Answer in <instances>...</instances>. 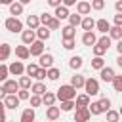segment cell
<instances>
[{"label":"cell","mask_w":122,"mask_h":122,"mask_svg":"<svg viewBox=\"0 0 122 122\" xmlns=\"http://www.w3.org/2000/svg\"><path fill=\"white\" fill-rule=\"evenodd\" d=\"M42 97V105H46V107H51V105H55V93L53 92H46L44 95H40Z\"/></svg>","instance_id":"4316f807"},{"label":"cell","mask_w":122,"mask_h":122,"mask_svg":"<svg viewBox=\"0 0 122 122\" xmlns=\"http://www.w3.org/2000/svg\"><path fill=\"white\" fill-rule=\"evenodd\" d=\"M95 29H97L101 34H107L109 29H111V23H109L107 19H97V21H95Z\"/></svg>","instance_id":"603a6c76"},{"label":"cell","mask_w":122,"mask_h":122,"mask_svg":"<svg viewBox=\"0 0 122 122\" xmlns=\"http://www.w3.org/2000/svg\"><path fill=\"white\" fill-rule=\"evenodd\" d=\"M84 80H86V78H84L82 74L74 72V74L71 76V86H72L74 90H78V88H82V86H84Z\"/></svg>","instance_id":"484cf974"},{"label":"cell","mask_w":122,"mask_h":122,"mask_svg":"<svg viewBox=\"0 0 122 122\" xmlns=\"http://www.w3.org/2000/svg\"><path fill=\"white\" fill-rule=\"evenodd\" d=\"M76 2H78V0H61V6L71 8V6H76Z\"/></svg>","instance_id":"816d5d0a"},{"label":"cell","mask_w":122,"mask_h":122,"mask_svg":"<svg viewBox=\"0 0 122 122\" xmlns=\"http://www.w3.org/2000/svg\"><path fill=\"white\" fill-rule=\"evenodd\" d=\"M29 92H32V95H44L48 92V88H46L44 82H34V84H30Z\"/></svg>","instance_id":"2e32d148"},{"label":"cell","mask_w":122,"mask_h":122,"mask_svg":"<svg viewBox=\"0 0 122 122\" xmlns=\"http://www.w3.org/2000/svg\"><path fill=\"white\" fill-rule=\"evenodd\" d=\"M29 53H30V57H40V55L44 53V42L34 40V42L29 46Z\"/></svg>","instance_id":"52a82bcc"},{"label":"cell","mask_w":122,"mask_h":122,"mask_svg":"<svg viewBox=\"0 0 122 122\" xmlns=\"http://www.w3.org/2000/svg\"><path fill=\"white\" fill-rule=\"evenodd\" d=\"M53 122H57V120H53Z\"/></svg>","instance_id":"be15d7a7"},{"label":"cell","mask_w":122,"mask_h":122,"mask_svg":"<svg viewBox=\"0 0 122 122\" xmlns=\"http://www.w3.org/2000/svg\"><path fill=\"white\" fill-rule=\"evenodd\" d=\"M67 19H69V25L76 29V27L80 25V21H82V15H78V13H69V17H67Z\"/></svg>","instance_id":"d6a6232c"},{"label":"cell","mask_w":122,"mask_h":122,"mask_svg":"<svg viewBox=\"0 0 122 122\" xmlns=\"http://www.w3.org/2000/svg\"><path fill=\"white\" fill-rule=\"evenodd\" d=\"M90 111L88 107H76L74 111V122H90Z\"/></svg>","instance_id":"277c9868"},{"label":"cell","mask_w":122,"mask_h":122,"mask_svg":"<svg viewBox=\"0 0 122 122\" xmlns=\"http://www.w3.org/2000/svg\"><path fill=\"white\" fill-rule=\"evenodd\" d=\"M72 109H74V99H71V101H61L59 111H63V112H71Z\"/></svg>","instance_id":"60d3db41"},{"label":"cell","mask_w":122,"mask_h":122,"mask_svg":"<svg viewBox=\"0 0 122 122\" xmlns=\"http://www.w3.org/2000/svg\"><path fill=\"white\" fill-rule=\"evenodd\" d=\"M34 34H36V40H40V42H46L50 36H51V30L48 29V27H44V25H40L36 30H34Z\"/></svg>","instance_id":"7c38bea8"},{"label":"cell","mask_w":122,"mask_h":122,"mask_svg":"<svg viewBox=\"0 0 122 122\" xmlns=\"http://www.w3.org/2000/svg\"><path fill=\"white\" fill-rule=\"evenodd\" d=\"M95 42H97V34H95L93 30H88V32L82 34V44H84V46H90V48H92Z\"/></svg>","instance_id":"9a60e30c"},{"label":"cell","mask_w":122,"mask_h":122,"mask_svg":"<svg viewBox=\"0 0 122 122\" xmlns=\"http://www.w3.org/2000/svg\"><path fill=\"white\" fill-rule=\"evenodd\" d=\"M17 84H19V90H29L32 82H30V78H29V76H25V74H23V76H19Z\"/></svg>","instance_id":"e575fe53"},{"label":"cell","mask_w":122,"mask_h":122,"mask_svg":"<svg viewBox=\"0 0 122 122\" xmlns=\"http://www.w3.org/2000/svg\"><path fill=\"white\" fill-rule=\"evenodd\" d=\"M4 27H6V30H10L11 34H17V32L23 30V23H21L17 17H8V19L4 21Z\"/></svg>","instance_id":"3957f363"},{"label":"cell","mask_w":122,"mask_h":122,"mask_svg":"<svg viewBox=\"0 0 122 122\" xmlns=\"http://www.w3.org/2000/svg\"><path fill=\"white\" fill-rule=\"evenodd\" d=\"M46 27H48L50 30H57V29H61V21H59V19H55V17H51V19H50V23H48Z\"/></svg>","instance_id":"b9f144b4"},{"label":"cell","mask_w":122,"mask_h":122,"mask_svg":"<svg viewBox=\"0 0 122 122\" xmlns=\"http://www.w3.org/2000/svg\"><path fill=\"white\" fill-rule=\"evenodd\" d=\"M107 36L111 38V40H122V27H116V25H112L111 29H109V32H107Z\"/></svg>","instance_id":"d6986e66"},{"label":"cell","mask_w":122,"mask_h":122,"mask_svg":"<svg viewBox=\"0 0 122 122\" xmlns=\"http://www.w3.org/2000/svg\"><path fill=\"white\" fill-rule=\"evenodd\" d=\"M112 88H114V92H122V74H114V78H112Z\"/></svg>","instance_id":"ab89813d"},{"label":"cell","mask_w":122,"mask_h":122,"mask_svg":"<svg viewBox=\"0 0 122 122\" xmlns=\"http://www.w3.org/2000/svg\"><path fill=\"white\" fill-rule=\"evenodd\" d=\"M6 122H8V120H6Z\"/></svg>","instance_id":"e7e4bbea"},{"label":"cell","mask_w":122,"mask_h":122,"mask_svg":"<svg viewBox=\"0 0 122 122\" xmlns=\"http://www.w3.org/2000/svg\"><path fill=\"white\" fill-rule=\"evenodd\" d=\"M13 0H0V6H10Z\"/></svg>","instance_id":"680465c9"},{"label":"cell","mask_w":122,"mask_h":122,"mask_svg":"<svg viewBox=\"0 0 122 122\" xmlns=\"http://www.w3.org/2000/svg\"><path fill=\"white\" fill-rule=\"evenodd\" d=\"M29 101H30V109H36V107L42 105V97H40V95H30Z\"/></svg>","instance_id":"7bdbcfd3"},{"label":"cell","mask_w":122,"mask_h":122,"mask_svg":"<svg viewBox=\"0 0 122 122\" xmlns=\"http://www.w3.org/2000/svg\"><path fill=\"white\" fill-rule=\"evenodd\" d=\"M59 116H61V111H59V107H55V105H51V107H46V118H48L50 122L57 120Z\"/></svg>","instance_id":"e0dca14e"},{"label":"cell","mask_w":122,"mask_h":122,"mask_svg":"<svg viewBox=\"0 0 122 122\" xmlns=\"http://www.w3.org/2000/svg\"><path fill=\"white\" fill-rule=\"evenodd\" d=\"M99 105H101L103 112H107V111L111 109V105H112V103H111V99H109V97H101V99H99Z\"/></svg>","instance_id":"7dc6e473"},{"label":"cell","mask_w":122,"mask_h":122,"mask_svg":"<svg viewBox=\"0 0 122 122\" xmlns=\"http://www.w3.org/2000/svg\"><path fill=\"white\" fill-rule=\"evenodd\" d=\"M15 95H17V99H19V101H27V99L30 97V92H29V90H19Z\"/></svg>","instance_id":"c3c4849f"},{"label":"cell","mask_w":122,"mask_h":122,"mask_svg":"<svg viewBox=\"0 0 122 122\" xmlns=\"http://www.w3.org/2000/svg\"><path fill=\"white\" fill-rule=\"evenodd\" d=\"M103 67H105V59H103V57H93V59H92V69L101 71Z\"/></svg>","instance_id":"f35d334b"},{"label":"cell","mask_w":122,"mask_h":122,"mask_svg":"<svg viewBox=\"0 0 122 122\" xmlns=\"http://www.w3.org/2000/svg\"><path fill=\"white\" fill-rule=\"evenodd\" d=\"M51 17H53V15L46 11V13H40V15H38V21H40V25H44V27H46V25L50 23V19H51Z\"/></svg>","instance_id":"bcb514c9"},{"label":"cell","mask_w":122,"mask_h":122,"mask_svg":"<svg viewBox=\"0 0 122 122\" xmlns=\"http://www.w3.org/2000/svg\"><path fill=\"white\" fill-rule=\"evenodd\" d=\"M48 2V6H51V8H57V6H61V0H46Z\"/></svg>","instance_id":"11a10c76"},{"label":"cell","mask_w":122,"mask_h":122,"mask_svg":"<svg viewBox=\"0 0 122 122\" xmlns=\"http://www.w3.org/2000/svg\"><path fill=\"white\" fill-rule=\"evenodd\" d=\"M82 65H84V59H82L80 55H72V57L69 59V67H71L72 71H78V69H82Z\"/></svg>","instance_id":"d4e9b609"},{"label":"cell","mask_w":122,"mask_h":122,"mask_svg":"<svg viewBox=\"0 0 122 122\" xmlns=\"http://www.w3.org/2000/svg\"><path fill=\"white\" fill-rule=\"evenodd\" d=\"M114 25L116 27H122V13H116L114 15Z\"/></svg>","instance_id":"f5cc1de1"},{"label":"cell","mask_w":122,"mask_h":122,"mask_svg":"<svg viewBox=\"0 0 122 122\" xmlns=\"http://www.w3.org/2000/svg\"><path fill=\"white\" fill-rule=\"evenodd\" d=\"M19 4H21V6H25V4H30V0H19Z\"/></svg>","instance_id":"94428289"},{"label":"cell","mask_w":122,"mask_h":122,"mask_svg":"<svg viewBox=\"0 0 122 122\" xmlns=\"http://www.w3.org/2000/svg\"><path fill=\"white\" fill-rule=\"evenodd\" d=\"M34 78H36V82H42L46 78V69H38L36 74H34Z\"/></svg>","instance_id":"f907efd6"},{"label":"cell","mask_w":122,"mask_h":122,"mask_svg":"<svg viewBox=\"0 0 122 122\" xmlns=\"http://www.w3.org/2000/svg\"><path fill=\"white\" fill-rule=\"evenodd\" d=\"M74 46H76V40H74V38L63 40V48H65V50H74Z\"/></svg>","instance_id":"681fc988"},{"label":"cell","mask_w":122,"mask_h":122,"mask_svg":"<svg viewBox=\"0 0 122 122\" xmlns=\"http://www.w3.org/2000/svg\"><path fill=\"white\" fill-rule=\"evenodd\" d=\"M34 118H36V114H34V109H25L23 112H21V118H19V122H34Z\"/></svg>","instance_id":"44dd1931"},{"label":"cell","mask_w":122,"mask_h":122,"mask_svg":"<svg viewBox=\"0 0 122 122\" xmlns=\"http://www.w3.org/2000/svg\"><path fill=\"white\" fill-rule=\"evenodd\" d=\"M74 97H76V90L71 84H61L55 92V99H59V101H71Z\"/></svg>","instance_id":"6da1fadb"},{"label":"cell","mask_w":122,"mask_h":122,"mask_svg":"<svg viewBox=\"0 0 122 122\" xmlns=\"http://www.w3.org/2000/svg\"><path fill=\"white\" fill-rule=\"evenodd\" d=\"M10 55H11V44H8V42H0V63L6 61Z\"/></svg>","instance_id":"ac0fdd59"},{"label":"cell","mask_w":122,"mask_h":122,"mask_svg":"<svg viewBox=\"0 0 122 122\" xmlns=\"http://www.w3.org/2000/svg\"><path fill=\"white\" fill-rule=\"evenodd\" d=\"M116 51H118V55H122V40L116 42Z\"/></svg>","instance_id":"9f6ffc18"},{"label":"cell","mask_w":122,"mask_h":122,"mask_svg":"<svg viewBox=\"0 0 122 122\" xmlns=\"http://www.w3.org/2000/svg\"><path fill=\"white\" fill-rule=\"evenodd\" d=\"M105 114H107V122H120V112H118V111L109 109Z\"/></svg>","instance_id":"d590c367"},{"label":"cell","mask_w":122,"mask_h":122,"mask_svg":"<svg viewBox=\"0 0 122 122\" xmlns=\"http://www.w3.org/2000/svg\"><path fill=\"white\" fill-rule=\"evenodd\" d=\"M0 114H6V107H4V101H0Z\"/></svg>","instance_id":"6f0895ef"},{"label":"cell","mask_w":122,"mask_h":122,"mask_svg":"<svg viewBox=\"0 0 122 122\" xmlns=\"http://www.w3.org/2000/svg\"><path fill=\"white\" fill-rule=\"evenodd\" d=\"M82 88H84V93H86L88 97H92V95H99V80L93 78V76L86 78Z\"/></svg>","instance_id":"7a4b0ae2"},{"label":"cell","mask_w":122,"mask_h":122,"mask_svg":"<svg viewBox=\"0 0 122 122\" xmlns=\"http://www.w3.org/2000/svg\"><path fill=\"white\" fill-rule=\"evenodd\" d=\"M61 76V71L57 69V67H50V69H46V78L48 80H57Z\"/></svg>","instance_id":"1f68e13d"},{"label":"cell","mask_w":122,"mask_h":122,"mask_svg":"<svg viewBox=\"0 0 122 122\" xmlns=\"http://www.w3.org/2000/svg\"><path fill=\"white\" fill-rule=\"evenodd\" d=\"M90 6H92V10L101 11V10L105 8V0H92V2H90Z\"/></svg>","instance_id":"ee69618b"},{"label":"cell","mask_w":122,"mask_h":122,"mask_svg":"<svg viewBox=\"0 0 122 122\" xmlns=\"http://www.w3.org/2000/svg\"><path fill=\"white\" fill-rule=\"evenodd\" d=\"M114 74H116V72H114V69H112V67H107V65H105V67L99 71V76H101V80H103V82H107V84H111V82H112Z\"/></svg>","instance_id":"9c48e42d"},{"label":"cell","mask_w":122,"mask_h":122,"mask_svg":"<svg viewBox=\"0 0 122 122\" xmlns=\"http://www.w3.org/2000/svg\"><path fill=\"white\" fill-rule=\"evenodd\" d=\"M8 76H10V72H8V65L0 63V82H6Z\"/></svg>","instance_id":"f6af8a7d"},{"label":"cell","mask_w":122,"mask_h":122,"mask_svg":"<svg viewBox=\"0 0 122 122\" xmlns=\"http://www.w3.org/2000/svg\"><path fill=\"white\" fill-rule=\"evenodd\" d=\"M21 40H23V46H30L34 40H36V34L34 30L27 29V30H21Z\"/></svg>","instance_id":"4fadbf2b"},{"label":"cell","mask_w":122,"mask_h":122,"mask_svg":"<svg viewBox=\"0 0 122 122\" xmlns=\"http://www.w3.org/2000/svg\"><path fill=\"white\" fill-rule=\"evenodd\" d=\"M40 67L36 65V63H29L27 67H25V74L29 76V78H34V74H36V71H38Z\"/></svg>","instance_id":"836d02e7"},{"label":"cell","mask_w":122,"mask_h":122,"mask_svg":"<svg viewBox=\"0 0 122 122\" xmlns=\"http://www.w3.org/2000/svg\"><path fill=\"white\" fill-rule=\"evenodd\" d=\"M0 122H6V114H0Z\"/></svg>","instance_id":"6125c7cd"},{"label":"cell","mask_w":122,"mask_h":122,"mask_svg":"<svg viewBox=\"0 0 122 122\" xmlns=\"http://www.w3.org/2000/svg\"><path fill=\"white\" fill-rule=\"evenodd\" d=\"M90 105V97L86 93H80L74 97V107H88Z\"/></svg>","instance_id":"f1b7e54d"},{"label":"cell","mask_w":122,"mask_h":122,"mask_svg":"<svg viewBox=\"0 0 122 122\" xmlns=\"http://www.w3.org/2000/svg\"><path fill=\"white\" fill-rule=\"evenodd\" d=\"M80 27L84 29V32H88V30H93V29H95V19H93L92 15H86V17H82V21H80Z\"/></svg>","instance_id":"5bb4252c"},{"label":"cell","mask_w":122,"mask_h":122,"mask_svg":"<svg viewBox=\"0 0 122 122\" xmlns=\"http://www.w3.org/2000/svg\"><path fill=\"white\" fill-rule=\"evenodd\" d=\"M15 55H17L21 61L29 59V57H30V53H29V46H15Z\"/></svg>","instance_id":"cb8c5ba5"},{"label":"cell","mask_w":122,"mask_h":122,"mask_svg":"<svg viewBox=\"0 0 122 122\" xmlns=\"http://www.w3.org/2000/svg\"><path fill=\"white\" fill-rule=\"evenodd\" d=\"M61 38L67 40V38H76V29L67 25V27H61Z\"/></svg>","instance_id":"ffe728a7"},{"label":"cell","mask_w":122,"mask_h":122,"mask_svg":"<svg viewBox=\"0 0 122 122\" xmlns=\"http://www.w3.org/2000/svg\"><path fill=\"white\" fill-rule=\"evenodd\" d=\"M2 88H4L6 95H8V93H17V92H19V84H17V80H11V78H8L6 82H2Z\"/></svg>","instance_id":"8fae6325"},{"label":"cell","mask_w":122,"mask_h":122,"mask_svg":"<svg viewBox=\"0 0 122 122\" xmlns=\"http://www.w3.org/2000/svg\"><path fill=\"white\" fill-rule=\"evenodd\" d=\"M88 111H90V114H93V116H97V114H103V109H101L99 101H90V105H88Z\"/></svg>","instance_id":"f546056e"},{"label":"cell","mask_w":122,"mask_h":122,"mask_svg":"<svg viewBox=\"0 0 122 122\" xmlns=\"http://www.w3.org/2000/svg\"><path fill=\"white\" fill-rule=\"evenodd\" d=\"M8 8H10V15H11V17H17V15L23 13V8H25V6H21L19 2H11Z\"/></svg>","instance_id":"83f0119b"},{"label":"cell","mask_w":122,"mask_h":122,"mask_svg":"<svg viewBox=\"0 0 122 122\" xmlns=\"http://www.w3.org/2000/svg\"><path fill=\"white\" fill-rule=\"evenodd\" d=\"M2 101H4V107H6V109H13V111H15V109L19 107V103H21V101L17 99V95H15V93H8Z\"/></svg>","instance_id":"30bf717a"},{"label":"cell","mask_w":122,"mask_h":122,"mask_svg":"<svg viewBox=\"0 0 122 122\" xmlns=\"http://www.w3.org/2000/svg\"><path fill=\"white\" fill-rule=\"evenodd\" d=\"M4 97H6V92H4V88H2V86H0V101H2V99H4Z\"/></svg>","instance_id":"91938a15"},{"label":"cell","mask_w":122,"mask_h":122,"mask_svg":"<svg viewBox=\"0 0 122 122\" xmlns=\"http://www.w3.org/2000/svg\"><path fill=\"white\" fill-rule=\"evenodd\" d=\"M97 44H99V46H103V48H105V50L109 51V48H111V44H112V40H111V38H109L107 34H103L101 38H97Z\"/></svg>","instance_id":"74e56055"},{"label":"cell","mask_w":122,"mask_h":122,"mask_svg":"<svg viewBox=\"0 0 122 122\" xmlns=\"http://www.w3.org/2000/svg\"><path fill=\"white\" fill-rule=\"evenodd\" d=\"M114 10H116V13H122V0L114 2Z\"/></svg>","instance_id":"db71d44e"},{"label":"cell","mask_w":122,"mask_h":122,"mask_svg":"<svg viewBox=\"0 0 122 122\" xmlns=\"http://www.w3.org/2000/svg\"><path fill=\"white\" fill-rule=\"evenodd\" d=\"M53 55L51 53H42L40 57H38V67L40 69H50V67H53Z\"/></svg>","instance_id":"ba28073f"},{"label":"cell","mask_w":122,"mask_h":122,"mask_svg":"<svg viewBox=\"0 0 122 122\" xmlns=\"http://www.w3.org/2000/svg\"><path fill=\"white\" fill-rule=\"evenodd\" d=\"M53 17H55V19H59V21L67 19V17H69V8H65V6H57V8H55V11H53Z\"/></svg>","instance_id":"7402d4cb"},{"label":"cell","mask_w":122,"mask_h":122,"mask_svg":"<svg viewBox=\"0 0 122 122\" xmlns=\"http://www.w3.org/2000/svg\"><path fill=\"white\" fill-rule=\"evenodd\" d=\"M27 27L30 30H36L40 27V21H38V15H27Z\"/></svg>","instance_id":"4dcf8cb0"},{"label":"cell","mask_w":122,"mask_h":122,"mask_svg":"<svg viewBox=\"0 0 122 122\" xmlns=\"http://www.w3.org/2000/svg\"><path fill=\"white\" fill-rule=\"evenodd\" d=\"M76 13L82 15V17L90 15V13H92V6H90V2H88V0H78V2H76Z\"/></svg>","instance_id":"8992f818"},{"label":"cell","mask_w":122,"mask_h":122,"mask_svg":"<svg viewBox=\"0 0 122 122\" xmlns=\"http://www.w3.org/2000/svg\"><path fill=\"white\" fill-rule=\"evenodd\" d=\"M92 51H93V57H103V55L107 53V50H105L103 46H99L97 42H95V44L92 46Z\"/></svg>","instance_id":"8d00e7d4"},{"label":"cell","mask_w":122,"mask_h":122,"mask_svg":"<svg viewBox=\"0 0 122 122\" xmlns=\"http://www.w3.org/2000/svg\"><path fill=\"white\" fill-rule=\"evenodd\" d=\"M8 72L13 76H23L25 74V65L23 61H13L11 65H8Z\"/></svg>","instance_id":"5b68a950"}]
</instances>
